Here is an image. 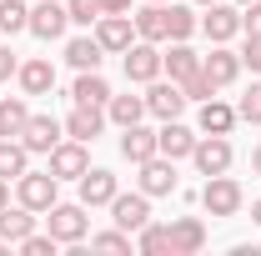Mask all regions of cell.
<instances>
[{"mask_svg": "<svg viewBox=\"0 0 261 256\" xmlns=\"http://www.w3.org/2000/svg\"><path fill=\"white\" fill-rule=\"evenodd\" d=\"M196 171L201 176H221V171H231V161H236V146H231L226 136H196Z\"/></svg>", "mask_w": 261, "mask_h": 256, "instance_id": "cell-10", "label": "cell"}, {"mask_svg": "<svg viewBox=\"0 0 261 256\" xmlns=\"http://www.w3.org/2000/svg\"><path fill=\"white\" fill-rule=\"evenodd\" d=\"M25 121H31L25 96H0V141H20Z\"/></svg>", "mask_w": 261, "mask_h": 256, "instance_id": "cell-25", "label": "cell"}, {"mask_svg": "<svg viewBox=\"0 0 261 256\" xmlns=\"http://www.w3.org/2000/svg\"><path fill=\"white\" fill-rule=\"evenodd\" d=\"M236 116H241V121H251V126H261V81L246 86V96L236 100Z\"/></svg>", "mask_w": 261, "mask_h": 256, "instance_id": "cell-34", "label": "cell"}, {"mask_svg": "<svg viewBox=\"0 0 261 256\" xmlns=\"http://www.w3.org/2000/svg\"><path fill=\"white\" fill-rule=\"evenodd\" d=\"M136 171H141V176H136V186L151 196V201H156V196H176V186H181V181H176V161L161 156V151H156L151 161H141Z\"/></svg>", "mask_w": 261, "mask_h": 256, "instance_id": "cell-7", "label": "cell"}, {"mask_svg": "<svg viewBox=\"0 0 261 256\" xmlns=\"http://www.w3.org/2000/svg\"><path fill=\"white\" fill-rule=\"evenodd\" d=\"M136 251H141V256H166V251H171V226L146 221L141 231H136Z\"/></svg>", "mask_w": 261, "mask_h": 256, "instance_id": "cell-29", "label": "cell"}, {"mask_svg": "<svg viewBox=\"0 0 261 256\" xmlns=\"http://www.w3.org/2000/svg\"><path fill=\"white\" fill-rule=\"evenodd\" d=\"M251 221L261 226V196H256V201H251Z\"/></svg>", "mask_w": 261, "mask_h": 256, "instance_id": "cell-44", "label": "cell"}, {"mask_svg": "<svg viewBox=\"0 0 261 256\" xmlns=\"http://www.w3.org/2000/svg\"><path fill=\"white\" fill-rule=\"evenodd\" d=\"M201 31L211 45H231L236 35H241V10L226 5V0H216V5H201Z\"/></svg>", "mask_w": 261, "mask_h": 256, "instance_id": "cell-5", "label": "cell"}, {"mask_svg": "<svg viewBox=\"0 0 261 256\" xmlns=\"http://www.w3.org/2000/svg\"><path fill=\"white\" fill-rule=\"evenodd\" d=\"M65 15H70V25H86L91 31L106 10H100V0H65Z\"/></svg>", "mask_w": 261, "mask_h": 256, "instance_id": "cell-33", "label": "cell"}, {"mask_svg": "<svg viewBox=\"0 0 261 256\" xmlns=\"http://www.w3.org/2000/svg\"><path fill=\"white\" fill-rule=\"evenodd\" d=\"M181 91H186V100H196V106H201V100H211V96H216V86H211V81H206L201 70H196V75H186V81H181Z\"/></svg>", "mask_w": 261, "mask_h": 256, "instance_id": "cell-36", "label": "cell"}, {"mask_svg": "<svg viewBox=\"0 0 261 256\" xmlns=\"http://www.w3.org/2000/svg\"><path fill=\"white\" fill-rule=\"evenodd\" d=\"M196 136H201V131H191L181 116H176V121H161V131H156V151H161V156H171V161H191Z\"/></svg>", "mask_w": 261, "mask_h": 256, "instance_id": "cell-14", "label": "cell"}, {"mask_svg": "<svg viewBox=\"0 0 261 256\" xmlns=\"http://www.w3.org/2000/svg\"><path fill=\"white\" fill-rule=\"evenodd\" d=\"M15 81H20L25 96H50V91H56V65L45 61V56H31V61H20Z\"/></svg>", "mask_w": 261, "mask_h": 256, "instance_id": "cell-17", "label": "cell"}, {"mask_svg": "<svg viewBox=\"0 0 261 256\" xmlns=\"http://www.w3.org/2000/svg\"><path fill=\"white\" fill-rule=\"evenodd\" d=\"M241 35H261V0L241 5Z\"/></svg>", "mask_w": 261, "mask_h": 256, "instance_id": "cell-39", "label": "cell"}, {"mask_svg": "<svg viewBox=\"0 0 261 256\" xmlns=\"http://www.w3.org/2000/svg\"><path fill=\"white\" fill-rule=\"evenodd\" d=\"M236 5H251V0H236Z\"/></svg>", "mask_w": 261, "mask_h": 256, "instance_id": "cell-46", "label": "cell"}, {"mask_svg": "<svg viewBox=\"0 0 261 256\" xmlns=\"http://www.w3.org/2000/svg\"><path fill=\"white\" fill-rule=\"evenodd\" d=\"M206 246V221L201 216H176L171 221V256H196Z\"/></svg>", "mask_w": 261, "mask_h": 256, "instance_id": "cell-20", "label": "cell"}, {"mask_svg": "<svg viewBox=\"0 0 261 256\" xmlns=\"http://www.w3.org/2000/svg\"><path fill=\"white\" fill-rule=\"evenodd\" d=\"M70 31V15H65V0H40L31 10V35L35 40H61Z\"/></svg>", "mask_w": 261, "mask_h": 256, "instance_id": "cell-16", "label": "cell"}, {"mask_svg": "<svg viewBox=\"0 0 261 256\" xmlns=\"http://www.w3.org/2000/svg\"><path fill=\"white\" fill-rule=\"evenodd\" d=\"M121 61H126V81H130V86H151L156 75H166L161 45H156V40H141V35L126 45V56H121Z\"/></svg>", "mask_w": 261, "mask_h": 256, "instance_id": "cell-3", "label": "cell"}, {"mask_svg": "<svg viewBox=\"0 0 261 256\" xmlns=\"http://www.w3.org/2000/svg\"><path fill=\"white\" fill-rule=\"evenodd\" d=\"M61 141H65V121H56V116H31L25 131H20V146L31 156H50Z\"/></svg>", "mask_w": 261, "mask_h": 256, "instance_id": "cell-11", "label": "cell"}, {"mask_svg": "<svg viewBox=\"0 0 261 256\" xmlns=\"http://www.w3.org/2000/svg\"><path fill=\"white\" fill-rule=\"evenodd\" d=\"M236 121H241V116H236V106H226V100H201V116H196V131H201V136H231V131H236Z\"/></svg>", "mask_w": 261, "mask_h": 256, "instance_id": "cell-19", "label": "cell"}, {"mask_svg": "<svg viewBox=\"0 0 261 256\" xmlns=\"http://www.w3.org/2000/svg\"><path fill=\"white\" fill-rule=\"evenodd\" d=\"M65 61L75 65V70H100L106 50H100L96 35H70V40H65Z\"/></svg>", "mask_w": 261, "mask_h": 256, "instance_id": "cell-26", "label": "cell"}, {"mask_svg": "<svg viewBox=\"0 0 261 256\" xmlns=\"http://www.w3.org/2000/svg\"><path fill=\"white\" fill-rule=\"evenodd\" d=\"M136 35H141V40H156V45L171 40V25H166V0H146V5L136 10Z\"/></svg>", "mask_w": 261, "mask_h": 256, "instance_id": "cell-21", "label": "cell"}, {"mask_svg": "<svg viewBox=\"0 0 261 256\" xmlns=\"http://www.w3.org/2000/svg\"><path fill=\"white\" fill-rule=\"evenodd\" d=\"M106 121H111V126H136V121H146V96H116V91H111Z\"/></svg>", "mask_w": 261, "mask_h": 256, "instance_id": "cell-28", "label": "cell"}, {"mask_svg": "<svg viewBox=\"0 0 261 256\" xmlns=\"http://www.w3.org/2000/svg\"><path fill=\"white\" fill-rule=\"evenodd\" d=\"M241 201H246V191H241V181L236 176H206V186H201V206H206V216H236L241 211Z\"/></svg>", "mask_w": 261, "mask_h": 256, "instance_id": "cell-4", "label": "cell"}, {"mask_svg": "<svg viewBox=\"0 0 261 256\" xmlns=\"http://www.w3.org/2000/svg\"><path fill=\"white\" fill-rule=\"evenodd\" d=\"M15 70H20L15 50H10V45H0V86H5V81H15Z\"/></svg>", "mask_w": 261, "mask_h": 256, "instance_id": "cell-40", "label": "cell"}, {"mask_svg": "<svg viewBox=\"0 0 261 256\" xmlns=\"http://www.w3.org/2000/svg\"><path fill=\"white\" fill-rule=\"evenodd\" d=\"M45 226H50V236H56L61 246H81L86 231H91V216H86L81 201H56V206L45 211Z\"/></svg>", "mask_w": 261, "mask_h": 256, "instance_id": "cell-1", "label": "cell"}, {"mask_svg": "<svg viewBox=\"0 0 261 256\" xmlns=\"http://www.w3.org/2000/svg\"><path fill=\"white\" fill-rule=\"evenodd\" d=\"M0 45H5V31H0Z\"/></svg>", "mask_w": 261, "mask_h": 256, "instance_id": "cell-47", "label": "cell"}, {"mask_svg": "<svg viewBox=\"0 0 261 256\" xmlns=\"http://www.w3.org/2000/svg\"><path fill=\"white\" fill-rule=\"evenodd\" d=\"M56 181H81L86 171H91V151H86V141H70L65 136L61 146L50 151V166H45Z\"/></svg>", "mask_w": 261, "mask_h": 256, "instance_id": "cell-9", "label": "cell"}, {"mask_svg": "<svg viewBox=\"0 0 261 256\" xmlns=\"http://www.w3.org/2000/svg\"><path fill=\"white\" fill-rule=\"evenodd\" d=\"M31 231H35V211H31V206H20V201H15V206H5V211H0V241H5V246H20Z\"/></svg>", "mask_w": 261, "mask_h": 256, "instance_id": "cell-23", "label": "cell"}, {"mask_svg": "<svg viewBox=\"0 0 261 256\" xmlns=\"http://www.w3.org/2000/svg\"><path fill=\"white\" fill-rule=\"evenodd\" d=\"M106 15H130V0H100Z\"/></svg>", "mask_w": 261, "mask_h": 256, "instance_id": "cell-41", "label": "cell"}, {"mask_svg": "<svg viewBox=\"0 0 261 256\" xmlns=\"http://www.w3.org/2000/svg\"><path fill=\"white\" fill-rule=\"evenodd\" d=\"M5 206H10V181L0 176V211H5Z\"/></svg>", "mask_w": 261, "mask_h": 256, "instance_id": "cell-42", "label": "cell"}, {"mask_svg": "<svg viewBox=\"0 0 261 256\" xmlns=\"http://www.w3.org/2000/svg\"><path fill=\"white\" fill-rule=\"evenodd\" d=\"M75 186H81V206H86V211H96V206H111V196L121 191L116 171H106V166H91V171H86Z\"/></svg>", "mask_w": 261, "mask_h": 256, "instance_id": "cell-15", "label": "cell"}, {"mask_svg": "<svg viewBox=\"0 0 261 256\" xmlns=\"http://www.w3.org/2000/svg\"><path fill=\"white\" fill-rule=\"evenodd\" d=\"M251 171H256V176H261V141H256V146H251Z\"/></svg>", "mask_w": 261, "mask_h": 256, "instance_id": "cell-43", "label": "cell"}, {"mask_svg": "<svg viewBox=\"0 0 261 256\" xmlns=\"http://www.w3.org/2000/svg\"><path fill=\"white\" fill-rule=\"evenodd\" d=\"M166 25H171V40H191L201 31V20L191 15V5H176V0H166Z\"/></svg>", "mask_w": 261, "mask_h": 256, "instance_id": "cell-31", "label": "cell"}, {"mask_svg": "<svg viewBox=\"0 0 261 256\" xmlns=\"http://www.w3.org/2000/svg\"><path fill=\"white\" fill-rule=\"evenodd\" d=\"M25 171H31V151H25L20 141H0V176L15 181V176H25Z\"/></svg>", "mask_w": 261, "mask_h": 256, "instance_id": "cell-30", "label": "cell"}, {"mask_svg": "<svg viewBox=\"0 0 261 256\" xmlns=\"http://www.w3.org/2000/svg\"><path fill=\"white\" fill-rule=\"evenodd\" d=\"M15 201L31 206L35 216H45V211L61 201V181H56L50 171H25V176H15Z\"/></svg>", "mask_w": 261, "mask_h": 256, "instance_id": "cell-2", "label": "cell"}, {"mask_svg": "<svg viewBox=\"0 0 261 256\" xmlns=\"http://www.w3.org/2000/svg\"><path fill=\"white\" fill-rule=\"evenodd\" d=\"M0 31H5V35L31 31V10H25L20 0H0Z\"/></svg>", "mask_w": 261, "mask_h": 256, "instance_id": "cell-32", "label": "cell"}, {"mask_svg": "<svg viewBox=\"0 0 261 256\" xmlns=\"http://www.w3.org/2000/svg\"><path fill=\"white\" fill-rule=\"evenodd\" d=\"M196 5H216V0H196Z\"/></svg>", "mask_w": 261, "mask_h": 256, "instance_id": "cell-45", "label": "cell"}, {"mask_svg": "<svg viewBox=\"0 0 261 256\" xmlns=\"http://www.w3.org/2000/svg\"><path fill=\"white\" fill-rule=\"evenodd\" d=\"M241 70H246V65H241V50H231V45H211V50L201 56V75H206L216 91H221V86H236Z\"/></svg>", "mask_w": 261, "mask_h": 256, "instance_id": "cell-8", "label": "cell"}, {"mask_svg": "<svg viewBox=\"0 0 261 256\" xmlns=\"http://www.w3.org/2000/svg\"><path fill=\"white\" fill-rule=\"evenodd\" d=\"M56 246H61V241H56L50 231H45V236H40V231H31V236L20 241V251H25V256H56Z\"/></svg>", "mask_w": 261, "mask_h": 256, "instance_id": "cell-37", "label": "cell"}, {"mask_svg": "<svg viewBox=\"0 0 261 256\" xmlns=\"http://www.w3.org/2000/svg\"><path fill=\"white\" fill-rule=\"evenodd\" d=\"M161 65L171 81H186V75H196L201 70V56H196L186 40H171V50H161Z\"/></svg>", "mask_w": 261, "mask_h": 256, "instance_id": "cell-27", "label": "cell"}, {"mask_svg": "<svg viewBox=\"0 0 261 256\" xmlns=\"http://www.w3.org/2000/svg\"><path fill=\"white\" fill-rule=\"evenodd\" d=\"M91 251H130V231H96L91 236Z\"/></svg>", "mask_w": 261, "mask_h": 256, "instance_id": "cell-35", "label": "cell"}, {"mask_svg": "<svg viewBox=\"0 0 261 256\" xmlns=\"http://www.w3.org/2000/svg\"><path fill=\"white\" fill-rule=\"evenodd\" d=\"M121 156L130 161V166H141V161H151L156 156V131L151 126H121Z\"/></svg>", "mask_w": 261, "mask_h": 256, "instance_id": "cell-22", "label": "cell"}, {"mask_svg": "<svg viewBox=\"0 0 261 256\" xmlns=\"http://www.w3.org/2000/svg\"><path fill=\"white\" fill-rule=\"evenodd\" d=\"M241 65H246L251 75H261V35H246V40H241Z\"/></svg>", "mask_w": 261, "mask_h": 256, "instance_id": "cell-38", "label": "cell"}, {"mask_svg": "<svg viewBox=\"0 0 261 256\" xmlns=\"http://www.w3.org/2000/svg\"><path fill=\"white\" fill-rule=\"evenodd\" d=\"M111 221L121 226V231H141V226L151 221V196L141 191H116L111 196Z\"/></svg>", "mask_w": 261, "mask_h": 256, "instance_id": "cell-12", "label": "cell"}, {"mask_svg": "<svg viewBox=\"0 0 261 256\" xmlns=\"http://www.w3.org/2000/svg\"><path fill=\"white\" fill-rule=\"evenodd\" d=\"M191 100H186V91H181V81H151L146 86V116H156V121H176L181 111H186Z\"/></svg>", "mask_w": 261, "mask_h": 256, "instance_id": "cell-6", "label": "cell"}, {"mask_svg": "<svg viewBox=\"0 0 261 256\" xmlns=\"http://www.w3.org/2000/svg\"><path fill=\"white\" fill-rule=\"evenodd\" d=\"M91 35L100 40L106 56H126V45L136 40V20L130 15H100L96 25H91Z\"/></svg>", "mask_w": 261, "mask_h": 256, "instance_id": "cell-13", "label": "cell"}, {"mask_svg": "<svg viewBox=\"0 0 261 256\" xmlns=\"http://www.w3.org/2000/svg\"><path fill=\"white\" fill-rule=\"evenodd\" d=\"M100 131H106V106H70V116H65V136L70 141H96Z\"/></svg>", "mask_w": 261, "mask_h": 256, "instance_id": "cell-18", "label": "cell"}, {"mask_svg": "<svg viewBox=\"0 0 261 256\" xmlns=\"http://www.w3.org/2000/svg\"><path fill=\"white\" fill-rule=\"evenodd\" d=\"M70 100H75V106H106V100H111V81H106L100 70H81L75 86H70Z\"/></svg>", "mask_w": 261, "mask_h": 256, "instance_id": "cell-24", "label": "cell"}]
</instances>
